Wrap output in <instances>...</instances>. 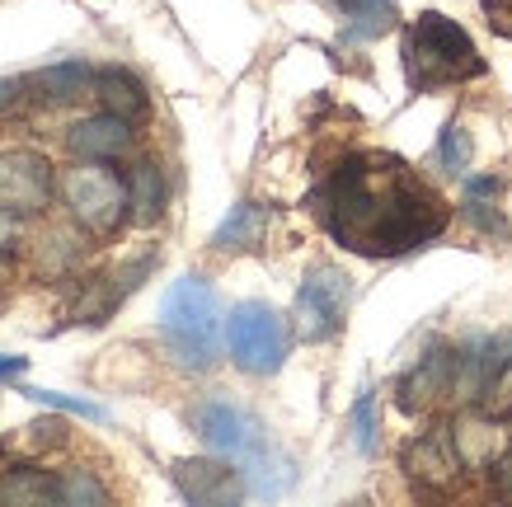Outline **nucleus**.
<instances>
[{
  "mask_svg": "<svg viewBox=\"0 0 512 507\" xmlns=\"http://www.w3.org/2000/svg\"><path fill=\"white\" fill-rule=\"evenodd\" d=\"M320 216L329 235L362 259H395L442 235L451 207L400 155H348L320 188Z\"/></svg>",
  "mask_w": 512,
  "mask_h": 507,
  "instance_id": "nucleus-1",
  "label": "nucleus"
},
{
  "mask_svg": "<svg viewBox=\"0 0 512 507\" xmlns=\"http://www.w3.org/2000/svg\"><path fill=\"white\" fill-rule=\"evenodd\" d=\"M484 66L480 47L456 19L423 10L409 29H404V76L414 90H442V85H466L480 80Z\"/></svg>",
  "mask_w": 512,
  "mask_h": 507,
  "instance_id": "nucleus-2",
  "label": "nucleus"
},
{
  "mask_svg": "<svg viewBox=\"0 0 512 507\" xmlns=\"http://www.w3.org/2000/svg\"><path fill=\"white\" fill-rule=\"evenodd\" d=\"M221 301L212 292V282L198 273L170 282V292L160 301V334L170 343V353L193 371H207L221 353Z\"/></svg>",
  "mask_w": 512,
  "mask_h": 507,
  "instance_id": "nucleus-3",
  "label": "nucleus"
},
{
  "mask_svg": "<svg viewBox=\"0 0 512 507\" xmlns=\"http://www.w3.org/2000/svg\"><path fill=\"white\" fill-rule=\"evenodd\" d=\"M57 188H62L66 216L85 235H113L123 221H132L127 179H118V169H109L104 160H76L71 169H62Z\"/></svg>",
  "mask_w": 512,
  "mask_h": 507,
  "instance_id": "nucleus-4",
  "label": "nucleus"
},
{
  "mask_svg": "<svg viewBox=\"0 0 512 507\" xmlns=\"http://www.w3.org/2000/svg\"><path fill=\"white\" fill-rule=\"evenodd\" d=\"M226 343H231V362L249 376H273L287 362V320L268 301H240L226 315Z\"/></svg>",
  "mask_w": 512,
  "mask_h": 507,
  "instance_id": "nucleus-5",
  "label": "nucleus"
},
{
  "mask_svg": "<svg viewBox=\"0 0 512 507\" xmlns=\"http://www.w3.org/2000/svg\"><path fill=\"white\" fill-rule=\"evenodd\" d=\"M353 306V277L343 273L339 263H315L311 273L301 277V292H296L292 320L296 334L306 343H329L343 329Z\"/></svg>",
  "mask_w": 512,
  "mask_h": 507,
  "instance_id": "nucleus-6",
  "label": "nucleus"
},
{
  "mask_svg": "<svg viewBox=\"0 0 512 507\" xmlns=\"http://www.w3.org/2000/svg\"><path fill=\"white\" fill-rule=\"evenodd\" d=\"M193 432H198L217 456H226V461H235V465L259 461L268 446H273L264 423L231 400H202L198 409H193Z\"/></svg>",
  "mask_w": 512,
  "mask_h": 507,
  "instance_id": "nucleus-7",
  "label": "nucleus"
},
{
  "mask_svg": "<svg viewBox=\"0 0 512 507\" xmlns=\"http://www.w3.org/2000/svg\"><path fill=\"white\" fill-rule=\"evenodd\" d=\"M395 395H400L404 414H433L442 404L461 400V348L433 343V348L400 376Z\"/></svg>",
  "mask_w": 512,
  "mask_h": 507,
  "instance_id": "nucleus-8",
  "label": "nucleus"
},
{
  "mask_svg": "<svg viewBox=\"0 0 512 507\" xmlns=\"http://www.w3.org/2000/svg\"><path fill=\"white\" fill-rule=\"evenodd\" d=\"M404 475L414 479V489L423 493H451L466 475V461H461V451L451 442V428H428L419 432L414 442L404 446Z\"/></svg>",
  "mask_w": 512,
  "mask_h": 507,
  "instance_id": "nucleus-9",
  "label": "nucleus"
},
{
  "mask_svg": "<svg viewBox=\"0 0 512 507\" xmlns=\"http://www.w3.org/2000/svg\"><path fill=\"white\" fill-rule=\"evenodd\" d=\"M52 202V165L38 151L0 155V207L15 216H38Z\"/></svg>",
  "mask_w": 512,
  "mask_h": 507,
  "instance_id": "nucleus-10",
  "label": "nucleus"
},
{
  "mask_svg": "<svg viewBox=\"0 0 512 507\" xmlns=\"http://www.w3.org/2000/svg\"><path fill=\"white\" fill-rule=\"evenodd\" d=\"M174 484L188 503L198 507H231L245 498V470H231L226 461H174Z\"/></svg>",
  "mask_w": 512,
  "mask_h": 507,
  "instance_id": "nucleus-11",
  "label": "nucleus"
},
{
  "mask_svg": "<svg viewBox=\"0 0 512 507\" xmlns=\"http://www.w3.org/2000/svg\"><path fill=\"white\" fill-rule=\"evenodd\" d=\"M132 141H137L132 118H118L109 108L66 127V151L76 155V160H104V165H113V160H123L132 151Z\"/></svg>",
  "mask_w": 512,
  "mask_h": 507,
  "instance_id": "nucleus-12",
  "label": "nucleus"
},
{
  "mask_svg": "<svg viewBox=\"0 0 512 507\" xmlns=\"http://www.w3.org/2000/svg\"><path fill=\"white\" fill-rule=\"evenodd\" d=\"M498 423H503V418H489L484 409H470L466 418L451 423V442H456V451H461L466 470H489V465H494V456L503 451V432H498Z\"/></svg>",
  "mask_w": 512,
  "mask_h": 507,
  "instance_id": "nucleus-13",
  "label": "nucleus"
},
{
  "mask_svg": "<svg viewBox=\"0 0 512 507\" xmlns=\"http://www.w3.org/2000/svg\"><path fill=\"white\" fill-rule=\"evenodd\" d=\"M268 240V207L264 202H235L231 216L217 226L212 235V249L217 254H249Z\"/></svg>",
  "mask_w": 512,
  "mask_h": 507,
  "instance_id": "nucleus-14",
  "label": "nucleus"
},
{
  "mask_svg": "<svg viewBox=\"0 0 512 507\" xmlns=\"http://www.w3.org/2000/svg\"><path fill=\"white\" fill-rule=\"evenodd\" d=\"M94 99L109 108V113H118V118H146V108H151V99H146V85H141L132 71H123V66H99L94 71Z\"/></svg>",
  "mask_w": 512,
  "mask_h": 507,
  "instance_id": "nucleus-15",
  "label": "nucleus"
},
{
  "mask_svg": "<svg viewBox=\"0 0 512 507\" xmlns=\"http://www.w3.org/2000/svg\"><path fill=\"white\" fill-rule=\"evenodd\" d=\"M80 249H85V235H80L76 221H71V226H47V231L33 240V268H38V277L76 273Z\"/></svg>",
  "mask_w": 512,
  "mask_h": 507,
  "instance_id": "nucleus-16",
  "label": "nucleus"
},
{
  "mask_svg": "<svg viewBox=\"0 0 512 507\" xmlns=\"http://www.w3.org/2000/svg\"><path fill=\"white\" fill-rule=\"evenodd\" d=\"M29 85L47 104H76V99H85V94L94 90V66L90 62H52V66H43Z\"/></svg>",
  "mask_w": 512,
  "mask_h": 507,
  "instance_id": "nucleus-17",
  "label": "nucleus"
},
{
  "mask_svg": "<svg viewBox=\"0 0 512 507\" xmlns=\"http://www.w3.org/2000/svg\"><path fill=\"white\" fill-rule=\"evenodd\" d=\"M127 193H132V221L137 226H156L165 216V174L156 160H137L127 174Z\"/></svg>",
  "mask_w": 512,
  "mask_h": 507,
  "instance_id": "nucleus-18",
  "label": "nucleus"
},
{
  "mask_svg": "<svg viewBox=\"0 0 512 507\" xmlns=\"http://www.w3.org/2000/svg\"><path fill=\"white\" fill-rule=\"evenodd\" d=\"M0 503H5V507L57 503V475H43V470H33V465L5 470V475H0Z\"/></svg>",
  "mask_w": 512,
  "mask_h": 507,
  "instance_id": "nucleus-19",
  "label": "nucleus"
},
{
  "mask_svg": "<svg viewBox=\"0 0 512 507\" xmlns=\"http://www.w3.org/2000/svg\"><path fill=\"white\" fill-rule=\"evenodd\" d=\"M343 19H348V38H381L395 29V0H329Z\"/></svg>",
  "mask_w": 512,
  "mask_h": 507,
  "instance_id": "nucleus-20",
  "label": "nucleus"
},
{
  "mask_svg": "<svg viewBox=\"0 0 512 507\" xmlns=\"http://www.w3.org/2000/svg\"><path fill=\"white\" fill-rule=\"evenodd\" d=\"M123 277H90V282H80V296L76 306H71V320L80 324H104L118 310V301L127 296V287H118Z\"/></svg>",
  "mask_w": 512,
  "mask_h": 507,
  "instance_id": "nucleus-21",
  "label": "nucleus"
},
{
  "mask_svg": "<svg viewBox=\"0 0 512 507\" xmlns=\"http://www.w3.org/2000/svg\"><path fill=\"white\" fill-rule=\"evenodd\" d=\"M113 493L109 484L94 475V470H57V503L62 507H99V503H109Z\"/></svg>",
  "mask_w": 512,
  "mask_h": 507,
  "instance_id": "nucleus-22",
  "label": "nucleus"
},
{
  "mask_svg": "<svg viewBox=\"0 0 512 507\" xmlns=\"http://www.w3.org/2000/svg\"><path fill=\"white\" fill-rule=\"evenodd\" d=\"M19 395H24V400H33V404H43V409H62V414H80V418H90V423H109V409H104V404L80 400V395L43 390V385H24Z\"/></svg>",
  "mask_w": 512,
  "mask_h": 507,
  "instance_id": "nucleus-23",
  "label": "nucleus"
},
{
  "mask_svg": "<svg viewBox=\"0 0 512 507\" xmlns=\"http://www.w3.org/2000/svg\"><path fill=\"white\" fill-rule=\"evenodd\" d=\"M475 409H484L489 418H512V357L489 371V381H484Z\"/></svg>",
  "mask_w": 512,
  "mask_h": 507,
  "instance_id": "nucleus-24",
  "label": "nucleus"
},
{
  "mask_svg": "<svg viewBox=\"0 0 512 507\" xmlns=\"http://www.w3.org/2000/svg\"><path fill=\"white\" fill-rule=\"evenodd\" d=\"M348 432H353V446L362 456H372L376 451V395L372 390H362L348 409Z\"/></svg>",
  "mask_w": 512,
  "mask_h": 507,
  "instance_id": "nucleus-25",
  "label": "nucleus"
},
{
  "mask_svg": "<svg viewBox=\"0 0 512 507\" xmlns=\"http://www.w3.org/2000/svg\"><path fill=\"white\" fill-rule=\"evenodd\" d=\"M437 160H442V169L447 174H466V165H470V132L461 123H451L447 132H442V146H437Z\"/></svg>",
  "mask_w": 512,
  "mask_h": 507,
  "instance_id": "nucleus-26",
  "label": "nucleus"
},
{
  "mask_svg": "<svg viewBox=\"0 0 512 507\" xmlns=\"http://www.w3.org/2000/svg\"><path fill=\"white\" fill-rule=\"evenodd\" d=\"M19 221H24V216H15V212H5V207H0V268H5V263H15L19 245H24Z\"/></svg>",
  "mask_w": 512,
  "mask_h": 507,
  "instance_id": "nucleus-27",
  "label": "nucleus"
},
{
  "mask_svg": "<svg viewBox=\"0 0 512 507\" xmlns=\"http://www.w3.org/2000/svg\"><path fill=\"white\" fill-rule=\"evenodd\" d=\"M480 10H484V19H489V29L512 43V0H480Z\"/></svg>",
  "mask_w": 512,
  "mask_h": 507,
  "instance_id": "nucleus-28",
  "label": "nucleus"
},
{
  "mask_svg": "<svg viewBox=\"0 0 512 507\" xmlns=\"http://www.w3.org/2000/svg\"><path fill=\"white\" fill-rule=\"evenodd\" d=\"M489 479H494V489L503 493V498H512V446H503L494 456V465H489Z\"/></svg>",
  "mask_w": 512,
  "mask_h": 507,
  "instance_id": "nucleus-29",
  "label": "nucleus"
},
{
  "mask_svg": "<svg viewBox=\"0 0 512 507\" xmlns=\"http://www.w3.org/2000/svg\"><path fill=\"white\" fill-rule=\"evenodd\" d=\"M24 94V80H0V113H10Z\"/></svg>",
  "mask_w": 512,
  "mask_h": 507,
  "instance_id": "nucleus-30",
  "label": "nucleus"
},
{
  "mask_svg": "<svg viewBox=\"0 0 512 507\" xmlns=\"http://www.w3.org/2000/svg\"><path fill=\"white\" fill-rule=\"evenodd\" d=\"M29 367V357H19V353H5L0 357V381H10V376H19V371Z\"/></svg>",
  "mask_w": 512,
  "mask_h": 507,
  "instance_id": "nucleus-31",
  "label": "nucleus"
}]
</instances>
